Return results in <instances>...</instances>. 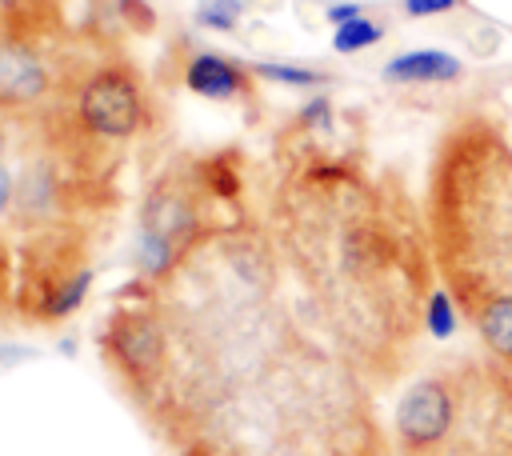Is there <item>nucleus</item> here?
Instances as JSON below:
<instances>
[{
  "instance_id": "nucleus-11",
  "label": "nucleus",
  "mask_w": 512,
  "mask_h": 456,
  "mask_svg": "<svg viewBox=\"0 0 512 456\" xmlns=\"http://www.w3.org/2000/svg\"><path fill=\"white\" fill-rule=\"evenodd\" d=\"M244 20V0H196L192 8V24L216 36H232Z\"/></svg>"
},
{
  "instance_id": "nucleus-1",
  "label": "nucleus",
  "mask_w": 512,
  "mask_h": 456,
  "mask_svg": "<svg viewBox=\"0 0 512 456\" xmlns=\"http://www.w3.org/2000/svg\"><path fill=\"white\" fill-rule=\"evenodd\" d=\"M300 180L312 204L304 220L308 272L324 292L328 324L364 368L388 376L440 284L428 224L404 188L376 184L344 160H312Z\"/></svg>"
},
{
  "instance_id": "nucleus-7",
  "label": "nucleus",
  "mask_w": 512,
  "mask_h": 456,
  "mask_svg": "<svg viewBox=\"0 0 512 456\" xmlns=\"http://www.w3.org/2000/svg\"><path fill=\"white\" fill-rule=\"evenodd\" d=\"M52 60L16 20H0V112H32L52 96Z\"/></svg>"
},
{
  "instance_id": "nucleus-5",
  "label": "nucleus",
  "mask_w": 512,
  "mask_h": 456,
  "mask_svg": "<svg viewBox=\"0 0 512 456\" xmlns=\"http://www.w3.org/2000/svg\"><path fill=\"white\" fill-rule=\"evenodd\" d=\"M456 364L452 368H436L420 380H412L400 400H396V416H392V436H396V452L400 456H432L456 420Z\"/></svg>"
},
{
  "instance_id": "nucleus-9",
  "label": "nucleus",
  "mask_w": 512,
  "mask_h": 456,
  "mask_svg": "<svg viewBox=\"0 0 512 456\" xmlns=\"http://www.w3.org/2000/svg\"><path fill=\"white\" fill-rule=\"evenodd\" d=\"M464 76V60L444 48H408L384 64L388 84H452Z\"/></svg>"
},
{
  "instance_id": "nucleus-15",
  "label": "nucleus",
  "mask_w": 512,
  "mask_h": 456,
  "mask_svg": "<svg viewBox=\"0 0 512 456\" xmlns=\"http://www.w3.org/2000/svg\"><path fill=\"white\" fill-rule=\"evenodd\" d=\"M464 0H400V12L408 20H428V16H444V12H456Z\"/></svg>"
},
{
  "instance_id": "nucleus-17",
  "label": "nucleus",
  "mask_w": 512,
  "mask_h": 456,
  "mask_svg": "<svg viewBox=\"0 0 512 456\" xmlns=\"http://www.w3.org/2000/svg\"><path fill=\"white\" fill-rule=\"evenodd\" d=\"M368 8L364 4H356V0H336V4H328L324 8V20L332 24V28H340V24H348V20H360Z\"/></svg>"
},
{
  "instance_id": "nucleus-6",
  "label": "nucleus",
  "mask_w": 512,
  "mask_h": 456,
  "mask_svg": "<svg viewBox=\"0 0 512 456\" xmlns=\"http://www.w3.org/2000/svg\"><path fill=\"white\" fill-rule=\"evenodd\" d=\"M92 264L84 252L56 244L48 256H32V264L24 268V288H20V308L24 320L36 324H56L68 320L92 288Z\"/></svg>"
},
{
  "instance_id": "nucleus-12",
  "label": "nucleus",
  "mask_w": 512,
  "mask_h": 456,
  "mask_svg": "<svg viewBox=\"0 0 512 456\" xmlns=\"http://www.w3.org/2000/svg\"><path fill=\"white\" fill-rule=\"evenodd\" d=\"M252 76L264 84H280V88H316L328 80L324 72H316L308 64H284V60H260V64H252Z\"/></svg>"
},
{
  "instance_id": "nucleus-10",
  "label": "nucleus",
  "mask_w": 512,
  "mask_h": 456,
  "mask_svg": "<svg viewBox=\"0 0 512 456\" xmlns=\"http://www.w3.org/2000/svg\"><path fill=\"white\" fill-rule=\"evenodd\" d=\"M384 36H388V24L364 12L360 20H348V24L332 28V52H340V56H356V52L376 48Z\"/></svg>"
},
{
  "instance_id": "nucleus-3",
  "label": "nucleus",
  "mask_w": 512,
  "mask_h": 456,
  "mask_svg": "<svg viewBox=\"0 0 512 456\" xmlns=\"http://www.w3.org/2000/svg\"><path fill=\"white\" fill-rule=\"evenodd\" d=\"M100 352L140 404H156L172 372V344L160 312L116 308L100 328Z\"/></svg>"
},
{
  "instance_id": "nucleus-13",
  "label": "nucleus",
  "mask_w": 512,
  "mask_h": 456,
  "mask_svg": "<svg viewBox=\"0 0 512 456\" xmlns=\"http://www.w3.org/2000/svg\"><path fill=\"white\" fill-rule=\"evenodd\" d=\"M460 320H464V316H460V304L452 300V292H448L444 284H436V288L428 292V300H424V328H428L436 340H448Z\"/></svg>"
},
{
  "instance_id": "nucleus-4",
  "label": "nucleus",
  "mask_w": 512,
  "mask_h": 456,
  "mask_svg": "<svg viewBox=\"0 0 512 456\" xmlns=\"http://www.w3.org/2000/svg\"><path fill=\"white\" fill-rule=\"evenodd\" d=\"M72 116L88 140H100V144L132 140L148 124L144 84L128 64H100L80 80Z\"/></svg>"
},
{
  "instance_id": "nucleus-2",
  "label": "nucleus",
  "mask_w": 512,
  "mask_h": 456,
  "mask_svg": "<svg viewBox=\"0 0 512 456\" xmlns=\"http://www.w3.org/2000/svg\"><path fill=\"white\" fill-rule=\"evenodd\" d=\"M424 224L436 280L484 352L512 368V136L484 112H464L440 136Z\"/></svg>"
},
{
  "instance_id": "nucleus-16",
  "label": "nucleus",
  "mask_w": 512,
  "mask_h": 456,
  "mask_svg": "<svg viewBox=\"0 0 512 456\" xmlns=\"http://www.w3.org/2000/svg\"><path fill=\"white\" fill-rule=\"evenodd\" d=\"M12 204H16V176L4 164V136H0V220L12 212Z\"/></svg>"
},
{
  "instance_id": "nucleus-8",
  "label": "nucleus",
  "mask_w": 512,
  "mask_h": 456,
  "mask_svg": "<svg viewBox=\"0 0 512 456\" xmlns=\"http://www.w3.org/2000/svg\"><path fill=\"white\" fill-rule=\"evenodd\" d=\"M184 88H188L192 96H200V100L232 104V100L252 96L256 76H252V68H244L240 60H232V56H224V52L196 48V52L184 60Z\"/></svg>"
},
{
  "instance_id": "nucleus-14",
  "label": "nucleus",
  "mask_w": 512,
  "mask_h": 456,
  "mask_svg": "<svg viewBox=\"0 0 512 456\" xmlns=\"http://www.w3.org/2000/svg\"><path fill=\"white\" fill-rule=\"evenodd\" d=\"M296 128H304V132H328L332 128V100L320 92V96H312L300 112H296Z\"/></svg>"
}]
</instances>
